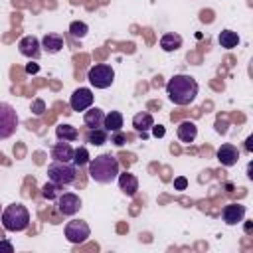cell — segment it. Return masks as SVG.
Segmentation results:
<instances>
[{"label": "cell", "mask_w": 253, "mask_h": 253, "mask_svg": "<svg viewBox=\"0 0 253 253\" xmlns=\"http://www.w3.org/2000/svg\"><path fill=\"white\" fill-rule=\"evenodd\" d=\"M182 45V36H178V34H174V32H168V34H164L162 38H160V47L164 49V51H176L178 47Z\"/></svg>", "instance_id": "7402d4cb"}, {"label": "cell", "mask_w": 253, "mask_h": 253, "mask_svg": "<svg viewBox=\"0 0 253 253\" xmlns=\"http://www.w3.org/2000/svg\"><path fill=\"white\" fill-rule=\"evenodd\" d=\"M117 180H119V188L123 190L125 196H128V198L136 196V192H138V178L132 172H123V174L119 172Z\"/></svg>", "instance_id": "7c38bea8"}, {"label": "cell", "mask_w": 253, "mask_h": 253, "mask_svg": "<svg viewBox=\"0 0 253 253\" xmlns=\"http://www.w3.org/2000/svg\"><path fill=\"white\" fill-rule=\"evenodd\" d=\"M103 121H105V113H103V109H99V107H89V109L85 111V115H83V123H85V126H89V128H99V126H103Z\"/></svg>", "instance_id": "2e32d148"}, {"label": "cell", "mask_w": 253, "mask_h": 253, "mask_svg": "<svg viewBox=\"0 0 253 253\" xmlns=\"http://www.w3.org/2000/svg\"><path fill=\"white\" fill-rule=\"evenodd\" d=\"M47 178L55 184H61V186H67V184H73L75 178H77V166L73 162H61V160H53L49 166H47Z\"/></svg>", "instance_id": "277c9868"}, {"label": "cell", "mask_w": 253, "mask_h": 253, "mask_svg": "<svg viewBox=\"0 0 253 253\" xmlns=\"http://www.w3.org/2000/svg\"><path fill=\"white\" fill-rule=\"evenodd\" d=\"M12 251H14V245H12L10 241L2 239V241H0V253H12Z\"/></svg>", "instance_id": "4dcf8cb0"}, {"label": "cell", "mask_w": 253, "mask_h": 253, "mask_svg": "<svg viewBox=\"0 0 253 253\" xmlns=\"http://www.w3.org/2000/svg\"><path fill=\"white\" fill-rule=\"evenodd\" d=\"M42 47L47 51V53H59L63 49V36L61 34H45L43 40H42Z\"/></svg>", "instance_id": "ac0fdd59"}, {"label": "cell", "mask_w": 253, "mask_h": 253, "mask_svg": "<svg viewBox=\"0 0 253 253\" xmlns=\"http://www.w3.org/2000/svg\"><path fill=\"white\" fill-rule=\"evenodd\" d=\"M89 176L99 184H111L119 176V160L113 154H99L91 158Z\"/></svg>", "instance_id": "7a4b0ae2"}, {"label": "cell", "mask_w": 253, "mask_h": 253, "mask_svg": "<svg viewBox=\"0 0 253 253\" xmlns=\"http://www.w3.org/2000/svg\"><path fill=\"white\" fill-rule=\"evenodd\" d=\"M103 128L107 132H115V130H121L123 128V115L119 111H111L105 115V121H103Z\"/></svg>", "instance_id": "ffe728a7"}, {"label": "cell", "mask_w": 253, "mask_h": 253, "mask_svg": "<svg viewBox=\"0 0 253 253\" xmlns=\"http://www.w3.org/2000/svg\"><path fill=\"white\" fill-rule=\"evenodd\" d=\"M245 150H247V152L253 150V136H247V138H245Z\"/></svg>", "instance_id": "1f68e13d"}, {"label": "cell", "mask_w": 253, "mask_h": 253, "mask_svg": "<svg viewBox=\"0 0 253 253\" xmlns=\"http://www.w3.org/2000/svg\"><path fill=\"white\" fill-rule=\"evenodd\" d=\"M215 156H217V160H219L223 166H233V164H237V160H239V150H237L235 144L225 142V144H221V146L217 148Z\"/></svg>", "instance_id": "4fadbf2b"}, {"label": "cell", "mask_w": 253, "mask_h": 253, "mask_svg": "<svg viewBox=\"0 0 253 253\" xmlns=\"http://www.w3.org/2000/svg\"><path fill=\"white\" fill-rule=\"evenodd\" d=\"M85 140H87L89 144H93V146H101V144H105V142L109 140V132H107L103 126H99V128H87Z\"/></svg>", "instance_id": "d6986e66"}, {"label": "cell", "mask_w": 253, "mask_h": 253, "mask_svg": "<svg viewBox=\"0 0 253 253\" xmlns=\"http://www.w3.org/2000/svg\"><path fill=\"white\" fill-rule=\"evenodd\" d=\"M61 188H63L61 184H55V182L49 180V182H45V184L42 186V196H43L45 200H49V202H51V200H57L59 194L63 192Z\"/></svg>", "instance_id": "cb8c5ba5"}, {"label": "cell", "mask_w": 253, "mask_h": 253, "mask_svg": "<svg viewBox=\"0 0 253 253\" xmlns=\"http://www.w3.org/2000/svg\"><path fill=\"white\" fill-rule=\"evenodd\" d=\"M93 105V93H91V89H87V87H79V89H75L73 93H71V97H69V107L73 109V111H87L89 107Z\"/></svg>", "instance_id": "9c48e42d"}, {"label": "cell", "mask_w": 253, "mask_h": 253, "mask_svg": "<svg viewBox=\"0 0 253 253\" xmlns=\"http://www.w3.org/2000/svg\"><path fill=\"white\" fill-rule=\"evenodd\" d=\"M217 42H219V45H221V47L231 49V47H237L241 40H239L237 32H233V30H221V32H219V36H217Z\"/></svg>", "instance_id": "44dd1931"}, {"label": "cell", "mask_w": 253, "mask_h": 253, "mask_svg": "<svg viewBox=\"0 0 253 253\" xmlns=\"http://www.w3.org/2000/svg\"><path fill=\"white\" fill-rule=\"evenodd\" d=\"M0 219L6 231H24L30 225V211L22 204H10L2 210Z\"/></svg>", "instance_id": "3957f363"}, {"label": "cell", "mask_w": 253, "mask_h": 253, "mask_svg": "<svg viewBox=\"0 0 253 253\" xmlns=\"http://www.w3.org/2000/svg\"><path fill=\"white\" fill-rule=\"evenodd\" d=\"M111 142L115 146H123L126 142V134L123 130H115V132H111Z\"/></svg>", "instance_id": "4316f807"}, {"label": "cell", "mask_w": 253, "mask_h": 253, "mask_svg": "<svg viewBox=\"0 0 253 253\" xmlns=\"http://www.w3.org/2000/svg\"><path fill=\"white\" fill-rule=\"evenodd\" d=\"M89 150L85 148V146H79V148H75L73 150V164L77 166V168H81V166H85V164H89Z\"/></svg>", "instance_id": "484cf974"}, {"label": "cell", "mask_w": 253, "mask_h": 253, "mask_svg": "<svg viewBox=\"0 0 253 253\" xmlns=\"http://www.w3.org/2000/svg\"><path fill=\"white\" fill-rule=\"evenodd\" d=\"M245 206H241V204H227L223 210H221V217H223V221L227 223V225H237V223H241L243 221V217H245Z\"/></svg>", "instance_id": "8fae6325"}, {"label": "cell", "mask_w": 253, "mask_h": 253, "mask_svg": "<svg viewBox=\"0 0 253 253\" xmlns=\"http://www.w3.org/2000/svg\"><path fill=\"white\" fill-rule=\"evenodd\" d=\"M186 186H188V180H186L184 176L174 178V188H176V190H186Z\"/></svg>", "instance_id": "f1b7e54d"}, {"label": "cell", "mask_w": 253, "mask_h": 253, "mask_svg": "<svg viewBox=\"0 0 253 253\" xmlns=\"http://www.w3.org/2000/svg\"><path fill=\"white\" fill-rule=\"evenodd\" d=\"M87 32H89V26H87L85 22L75 20V22L69 24V34H71L73 38H77V40H83V38L87 36Z\"/></svg>", "instance_id": "d4e9b609"}, {"label": "cell", "mask_w": 253, "mask_h": 253, "mask_svg": "<svg viewBox=\"0 0 253 253\" xmlns=\"http://www.w3.org/2000/svg\"><path fill=\"white\" fill-rule=\"evenodd\" d=\"M55 134H57L59 140H67V142L79 138V130L75 126H71V125H57L55 126Z\"/></svg>", "instance_id": "603a6c76"}, {"label": "cell", "mask_w": 253, "mask_h": 253, "mask_svg": "<svg viewBox=\"0 0 253 253\" xmlns=\"http://www.w3.org/2000/svg\"><path fill=\"white\" fill-rule=\"evenodd\" d=\"M51 158L61 160V162H71L73 160V146L67 140H59L51 148Z\"/></svg>", "instance_id": "9a60e30c"}, {"label": "cell", "mask_w": 253, "mask_h": 253, "mask_svg": "<svg viewBox=\"0 0 253 253\" xmlns=\"http://www.w3.org/2000/svg\"><path fill=\"white\" fill-rule=\"evenodd\" d=\"M18 51H20L24 57L38 59L40 53H42V42H40L36 36H24V38L18 42Z\"/></svg>", "instance_id": "30bf717a"}, {"label": "cell", "mask_w": 253, "mask_h": 253, "mask_svg": "<svg viewBox=\"0 0 253 253\" xmlns=\"http://www.w3.org/2000/svg\"><path fill=\"white\" fill-rule=\"evenodd\" d=\"M26 71H28V73H36V71H38V65H36V63H28V65H26Z\"/></svg>", "instance_id": "d6a6232c"}, {"label": "cell", "mask_w": 253, "mask_h": 253, "mask_svg": "<svg viewBox=\"0 0 253 253\" xmlns=\"http://www.w3.org/2000/svg\"><path fill=\"white\" fill-rule=\"evenodd\" d=\"M152 125H154V119H152V115H150V113H146V111L136 113V115L132 117V126H134V130H136L142 138H146V136H148L146 132L152 128Z\"/></svg>", "instance_id": "5bb4252c"}, {"label": "cell", "mask_w": 253, "mask_h": 253, "mask_svg": "<svg viewBox=\"0 0 253 253\" xmlns=\"http://www.w3.org/2000/svg\"><path fill=\"white\" fill-rule=\"evenodd\" d=\"M0 213H2V211H0Z\"/></svg>", "instance_id": "e575fe53"}, {"label": "cell", "mask_w": 253, "mask_h": 253, "mask_svg": "<svg viewBox=\"0 0 253 253\" xmlns=\"http://www.w3.org/2000/svg\"><path fill=\"white\" fill-rule=\"evenodd\" d=\"M43 109H45V103H43L42 99H36V101H34V105H32V111H34L36 115H42V113H43Z\"/></svg>", "instance_id": "83f0119b"}, {"label": "cell", "mask_w": 253, "mask_h": 253, "mask_svg": "<svg viewBox=\"0 0 253 253\" xmlns=\"http://www.w3.org/2000/svg\"><path fill=\"white\" fill-rule=\"evenodd\" d=\"M87 79L95 89H107L115 81V69L109 63H95L87 71Z\"/></svg>", "instance_id": "5b68a950"}, {"label": "cell", "mask_w": 253, "mask_h": 253, "mask_svg": "<svg viewBox=\"0 0 253 253\" xmlns=\"http://www.w3.org/2000/svg\"><path fill=\"white\" fill-rule=\"evenodd\" d=\"M198 81L190 75H174L166 83V95L174 105H190L198 95Z\"/></svg>", "instance_id": "6da1fadb"}, {"label": "cell", "mask_w": 253, "mask_h": 253, "mask_svg": "<svg viewBox=\"0 0 253 253\" xmlns=\"http://www.w3.org/2000/svg\"><path fill=\"white\" fill-rule=\"evenodd\" d=\"M245 233H251V223H249V221L245 223Z\"/></svg>", "instance_id": "836d02e7"}, {"label": "cell", "mask_w": 253, "mask_h": 253, "mask_svg": "<svg viewBox=\"0 0 253 253\" xmlns=\"http://www.w3.org/2000/svg\"><path fill=\"white\" fill-rule=\"evenodd\" d=\"M152 134H154L156 138H162V136L166 134V128H164L162 125H152Z\"/></svg>", "instance_id": "f546056e"}, {"label": "cell", "mask_w": 253, "mask_h": 253, "mask_svg": "<svg viewBox=\"0 0 253 253\" xmlns=\"http://www.w3.org/2000/svg\"><path fill=\"white\" fill-rule=\"evenodd\" d=\"M63 233H65L69 243L79 245V243L87 241V237L91 235V227H89V223L85 219H71V221L65 223Z\"/></svg>", "instance_id": "52a82bcc"}, {"label": "cell", "mask_w": 253, "mask_h": 253, "mask_svg": "<svg viewBox=\"0 0 253 253\" xmlns=\"http://www.w3.org/2000/svg\"><path fill=\"white\" fill-rule=\"evenodd\" d=\"M176 134H178V138L182 142H194L196 136H198V126L192 121H182L178 125V128H176Z\"/></svg>", "instance_id": "e0dca14e"}, {"label": "cell", "mask_w": 253, "mask_h": 253, "mask_svg": "<svg viewBox=\"0 0 253 253\" xmlns=\"http://www.w3.org/2000/svg\"><path fill=\"white\" fill-rule=\"evenodd\" d=\"M18 128V113L10 103L0 101V140L10 138Z\"/></svg>", "instance_id": "8992f818"}, {"label": "cell", "mask_w": 253, "mask_h": 253, "mask_svg": "<svg viewBox=\"0 0 253 253\" xmlns=\"http://www.w3.org/2000/svg\"><path fill=\"white\" fill-rule=\"evenodd\" d=\"M55 202H57V211L61 215H75L81 210V198L73 192H65V194L61 192Z\"/></svg>", "instance_id": "ba28073f"}]
</instances>
